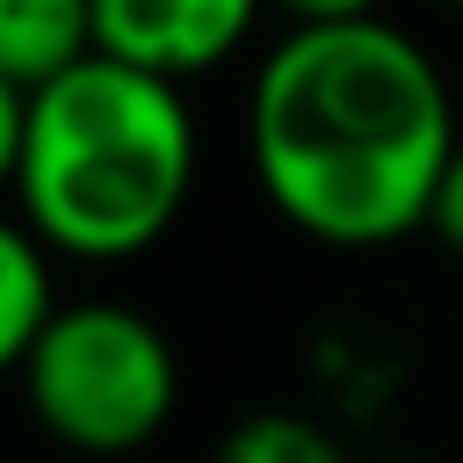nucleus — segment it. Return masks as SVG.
<instances>
[{
	"instance_id": "423d86ee",
	"label": "nucleus",
	"mask_w": 463,
	"mask_h": 463,
	"mask_svg": "<svg viewBox=\"0 0 463 463\" xmlns=\"http://www.w3.org/2000/svg\"><path fill=\"white\" fill-rule=\"evenodd\" d=\"M58 311H65L58 304V253L14 217L0 232V362L14 369Z\"/></svg>"
},
{
	"instance_id": "f257e3e1",
	"label": "nucleus",
	"mask_w": 463,
	"mask_h": 463,
	"mask_svg": "<svg viewBox=\"0 0 463 463\" xmlns=\"http://www.w3.org/2000/svg\"><path fill=\"white\" fill-rule=\"evenodd\" d=\"M456 137L441 65L383 14L289 22L246 94V159L268 210L347 253L427 232Z\"/></svg>"
},
{
	"instance_id": "20e7f679",
	"label": "nucleus",
	"mask_w": 463,
	"mask_h": 463,
	"mask_svg": "<svg viewBox=\"0 0 463 463\" xmlns=\"http://www.w3.org/2000/svg\"><path fill=\"white\" fill-rule=\"evenodd\" d=\"M268 0H94V51L159 80L217 72L260 22Z\"/></svg>"
},
{
	"instance_id": "6e6552de",
	"label": "nucleus",
	"mask_w": 463,
	"mask_h": 463,
	"mask_svg": "<svg viewBox=\"0 0 463 463\" xmlns=\"http://www.w3.org/2000/svg\"><path fill=\"white\" fill-rule=\"evenodd\" d=\"M427 232H434L449 253H463V137H456V152H449V166H441V188H434Z\"/></svg>"
},
{
	"instance_id": "9d476101",
	"label": "nucleus",
	"mask_w": 463,
	"mask_h": 463,
	"mask_svg": "<svg viewBox=\"0 0 463 463\" xmlns=\"http://www.w3.org/2000/svg\"><path fill=\"white\" fill-rule=\"evenodd\" d=\"M441 7H463V0H441Z\"/></svg>"
},
{
	"instance_id": "1a4fd4ad",
	"label": "nucleus",
	"mask_w": 463,
	"mask_h": 463,
	"mask_svg": "<svg viewBox=\"0 0 463 463\" xmlns=\"http://www.w3.org/2000/svg\"><path fill=\"white\" fill-rule=\"evenodd\" d=\"M268 7H282L289 22H354V14H376L383 0H268Z\"/></svg>"
},
{
	"instance_id": "0eeeda50",
	"label": "nucleus",
	"mask_w": 463,
	"mask_h": 463,
	"mask_svg": "<svg viewBox=\"0 0 463 463\" xmlns=\"http://www.w3.org/2000/svg\"><path fill=\"white\" fill-rule=\"evenodd\" d=\"M217 463H347V449L304 412H246L217 441Z\"/></svg>"
},
{
	"instance_id": "7ed1b4c3",
	"label": "nucleus",
	"mask_w": 463,
	"mask_h": 463,
	"mask_svg": "<svg viewBox=\"0 0 463 463\" xmlns=\"http://www.w3.org/2000/svg\"><path fill=\"white\" fill-rule=\"evenodd\" d=\"M14 383L29 420L80 456H130L181 405V362L166 333L109 297L65 304L14 362Z\"/></svg>"
},
{
	"instance_id": "39448f33",
	"label": "nucleus",
	"mask_w": 463,
	"mask_h": 463,
	"mask_svg": "<svg viewBox=\"0 0 463 463\" xmlns=\"http://www.w3.org/2000/svg\"><path fill=\"white\" fill-rule=\"evenodd\" d=\"M94 51V0H0V80L36 87Z\"/></svg>"
},
{
	"instance_id": "f03ea898",
	"label": "nucleus",
	"mask_w": 463,
	"mask_h": 463,
	"mask_svg": "<svg viewBox=\"0 0 463 463\" xmlns=\"http://www.w3.org/2000/svg\"><path fill=\"white\" fill-rule=\"evenodd\" d=\"M0 166L58 260H137L188 210L195 116L181 80L87 51L36 87L0 80Z\"/></svg>"
}]
</instances>
